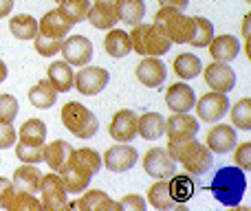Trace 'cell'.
I'll list each match as a JSON object with an SVG mask.
<instances>
[{
    "mask_svg": "<svg viewBox=\"0 0 251 211\" xmlns=\"http://www.w3.org/2000/svg\"><path fill=\"white\" fill-rule=\"evenodd\" d=\"M203 73H205V82H207L209 88H214V91H218V93L234 91L236 73L227 62H214L207 69H203Z\"/></svg>",
    "mask_w": 251,
    "mask_h": 211,
    "instance_id": "13",
    "label": "cell"
},
{
    "mask_svg": "<svg viewBox=\"0 0 251 211\" xmlns=\"http://www.w3.org/2000/svg\"><path fill=\"white\" fill-rule=\"evenodd\" d=\"M137 134H141L146 141H156L165 134V119L159 112H146L137 121Z\"/></svg>",
    "mask_w": 251,
    "mask_h": 211,
    "instance_id": "26",
    "label": "cell"
},
{
    "mask_svg": "<svg viewBox=\"0 0 251 211\" xmlns=\"http://www.w3.org/2000/svg\"><path fill=\"white\" fill-rule=\"evenodd\" d=\"M13 187L26 194H38L40 191V183H42V172L35 167L33 163H25L22 167H18L13 172Z\"/></svg>",
    "mask_w": 251,
    "mask_h": 211,
    "instance_id": "21",
    "label": "cell"
},
{
    "mask_svg": "<svg viewBox=\"0 0 251 211\" xmlns=\"http://www.w3.org/2000/svg\"><path fill=\"white\" fill-rule=\"evenodd\" d=\"M251 143H243V145L236 150V163H238V167L243 169V172H249L251 169Z\"/></svg>",
    "mask_w": 251,
    "mask_h": 211,
    "instance_id": "44",
    "label": "cell"
},
{
    "mask_svg": "<svg viewBox=\"0 0 251 211\" xmlns=\"http://www.w3.org/2000/svg\"><path fill=\"white\" fill-rule=\"evenodd\" d=\"M201 70H203V64H201V60L194 53H181L174 60V73L181 79H194Z\"/></svg>",
    "mask_w": 251,
    "mask_h": 211,
    "instance_id": "35",
    "label": "cell"
},
{
    "mask_svg": "<svg viewBox=\"0 0 251 211\" xmlns=\"http://www.w3.org/2000/svg\"><path fill=\"white\" fill-rule=\"evenodd\" d=\"M196 104V95L185 82L172 84L165 93V106L172 112H190Z\"/></svg>",
    "mask_w": 251,
    "mask_h": 211,
    "instance_id": "17",
    "label": "cell"
},
{
    "mask_svg": "<svg viewBox=\"0 0 251 211\" xmlns=\"http://www.w3.org/2000/svg\"><path fill=\"white\" fill-rule=\"evenodd\" d=\"M172 181H168L170 183V194H172V198L176 200L178 205H183V203H187V200L194 196V191H196V185H194V181H192L187 174H172Z\"/></svg>",
    "mask_w": 251,
    "mask_h": 211,
    "instance_id": "33",
    "label": "cell"
},
{
    "mask_svg": "<svg viewBox=\"0 0 251 211\" xmlns=\"http://www.w3.org/2000/svg\"><path fill=\"white\" fill-rule=\"evenodd\" d=\"M9 31L18 40H33L38 35V22L29 13H18V16L9 18Z\"/></svg>",
    "mask_w": 251,
    "mask_h": 211,
    "instance_id": "31",
    "label": "cell"
},
{
    "mask_svg": "<svg viewBox=\"0 0 251 211\" xmlns=\"http://www.w3.org/2000/svg\"><path fill=\"white\" fill-rule=\"evenodd\" d=\"M209 191L225 207H238L247 191V176L240 167H221L209 183Z\"/></svg>",
    "mask_w": 251,
    "mask_h": 211,
    "instance_id": "2",
    "label": "cell"
},
{
    "mask_svg": "<svg viewBox=\"0 0 251 211\" xmlns=\"http://www.w3.org/2000/svg\"><path fill=\"white\" fill-rule=\"evenodd\" d=\"M13 191H16L13 183L7 181V178H0V209L7 207V203H9V198H11Z\"/></svg>",
    "mask_w": 251,
    "mask_h": 211,
    "instance_id": "46",
    "label": "cell"
},
{
    "mask_svg": "<svg viewBox=\"0 0 251 211\" xmlns=\"http://www.w3.org/2000/svg\"><path fill=\"white\" fill-rule=\"evenodd\" d=\"M13 145H16V128L11 123L0 121V150H7Z\"/></svg>",
    "mask_w": 251,
    "mask_h": 211,
    "instance_id": "43",
    "label": "cell"
},
{
    "mask_svg": "<svg viewBox=\"0 0 251 211\" xmlns=\"http://www.w3.org/2000/svg\"><path fill=\"white\" fill-rule=\"evenodd\" d=\"M194 108L203 121H207V123H218V121L227 115V110H229V99H227V93L214 91V93H207V95L201 97L194 104Z\"/></svg>",
    "mask_w": 251,
    "mask_h": 211,
    "instance_id": "9",
    "label": "cell"
},
{
    "mask_svg": "<svg viewBox=\"0 0 251 211\" xmlns=\"http://www.w3.org/2000/svg\"><path fill=\"white\" fill-rule=\"evenodd\" d=\"M62 123L77 139H93L100 130V121H97L95 112L88 110L79 101H69L62 106Z\"/></svg>",
    "mask_w": 251,
    "mask_h": 211,
    "instance_id": "4",
    "label": "cell"
},
{
    "mask_svg": "<svg viewBox=\"0 0 251 211\" xmlns=\"http://www.w3.org/2000/svg\"><path fill=\"white\" fill-rule=\"evenodd\" d=\"M60 53L64 55V62H69L71 66H86L93 60V42L86 35H69V40H64Z\"/></svg>",
    "mask_w": 251,
    "mask_h": 211,
    "instance_id": "11",
    "label": "cell"
},
{
    "mask_svg": "<svg viewBox=\"0 0 251 211\" xmlns=\"http://www.w3.org/2000/svg\"><path fill=\"white\" fill-rule=\"evenodd\" d=\"M18 139L25 143H33V145H44V141H47V125H44V121L26 119L22 123L20 132H18Z\"/></svg>",
    "mask_w": 251,
    "mask_h": 211,
    "instance_id": "34",
    "label": "cell"
},
{
    "mask_svg": "<svg viewBox=\"0 0 251 211\" xmlns=\"http://www.w3.org/2000/svg\"><path fill=\"white\" fill-rule=\"evenodd\" d=\"M40 203L42 209L49 211H64L69 209V191H66L64 183H62L60 174H42V183H40Z\"/></svg>",
    "mask_w": 251,
    "mask_h": 211,
    "instance_id": "6",
    "label": "cell"
},
{
    "mask_svg": "<svg viewBox=\"0 0 251 211\" xmlns=\"http://www.w3.org/2000/svg\"><path fill=\"white\" fill-rule=\"evenodd\" d=\"M143 169L154 181H161V178H170L172 174H176V161L163 147H152L143 154Z\"/></svg>",
    "mask_w": 251,
    "mask_h": 211,
    "instance_id": "8",
    "label": "cell"
},
{
    "mask_svg": "<svg viewBox=\"0 0 251 211\" xmlns=\"http://www.w3.org/2000/svg\"><path fill=\"white\" fill-rule=\"evenodd\" d=\"M88 22H91L95 29H113L115 24L119 22L117 18V4H110V2H95L91 4L88 9Z\"/></svg>",
    "mask_w": 251,
    "mask_h": 211,
    "instance_id": "22",
    "label": "cell"
},
{
    "mask_svg": "<svg viewBox=\"0 0 251 211\" xmlns=\"http://www.w3.org/2000/svg\"><path fill=\"white\" fill-rule=\"evenodd\" d=\"M108 70L101 69V66H82V70H77L73 79V86L77 88L82 95L93 97V95H100L106 86H108Z\"/></svg>",
    "mask_w": 251,
    "mask_h": 211,
    "instance_id": "7",
    "label": "cell"
},
{
    "mask_svg": "<svg viewBox=\"0 0 251 211\" xmlns=\"http://www.w3.org/2000/svg\"><path fill=\"white\" fill-rule=\"evenodd\" d=\"M47 79L53 84L57 93H69L73 88V79H75V70L69 62H53L47 69Z\"/></svg>",
    "mask_w": 251,
    "mask_h": 211,
    "instance_id": "23",
    "label": "cell"
},
{
    "mask_svg": "<svg viewBox=\"0 0 251 211\" xmlns=\"http://www.w3.org/2000/svg\"><path fill=\"white\" fill-rule=\"evenodd\" d=\"M104 48L110 57H126L132 51V42H130V35L122 29H108V35L104 38Z\"/></svg>",
    "mask_w": 251,
    "mask_h": 211,
    "instance_id": "27",
    "label": "cell"
},
{
    "mask_svg": "<svg viewBox=\"0 0 251 211\" xmlns=\"http://www.w3.org/2000/svg\"><path fill=\"white\" fill-rule=\"evenodd\" d=\"M212 40H214V24L207 20V18L196 16L194 18V33H192V38H190L192 47L205 48V47H209Z\"/></svg>",
    "mask_w": 251,
    "mask_h": 211,
    "instance_id": "36",
    "label": "cell"
},
{
    "mask_svg": "<svg viewBox=\"0 0 251 211\" xmlns=\"http://www.w3.org/2000/svg\"><path fill=\"white\" fill-rule=\"evenodd\" d=\"M137 112L134 110H119L115 112L113 121H110V137L119 143H128V141H134L137 137Z\"/></svg>",
    "mask_w": 251,
    "mask_h": 211,
    "instance_id": "14",
    "label": "cell"
},
{
    "mask_svg": "<svg viewBox=\"0 0 251 211\" xmlns=\"http://www.w3.org/2000/svg\"><path fill=\"white\" fill-rule=\"evenodd\" d=\"M205 141H207L205 145H207L214 154H227L229 150L236 147V141H238V139H236V130L231 128V125L218 123L207 132V139H205Z\"/></svg>",
    "mask_w": 251,
    "mask_h": 211,
    "instance_id": "16",
    "label": "cell"
},
{
    "mask_svg": "<svg viewBox=\"0 0 251 211\" xmlns=\"http://www.w3.org/2000/svg\"><path fill=\"white\" fill-rule=\"evenodd\" d=\"M69 207H77L84 211H119V203L110 198L108 194H104L101 189H91L77 203H69Z\"/></svg>",
    "mask_w": 251,
    "mask_h": 211,
    "instance_id": "19",
    "label": "cell"
},
{
    "mask_svg": "<svg viewBox=\"0 0 251 211\" xmlns=\"http://www.w3.org/2000/svg\"><path fill=\"white\" fill-rule=\"evenodd\" d=\"M143 16H146V2L143 0H117V18L126 24H139Z\"/></svg>",
    "mask_w": 251,
    "mask_h": 211,
    "instance_id": "32",
    "label": "cell"
},
{
    "mask_svg": "<svg viewBox=\"0 0 251 211\" xmlns=\"http://www.w3.org/2000/svg\"><path fill=\"white\" fill-rule=\"evenodd\" d=\"M231 123L238 130H245V132L251 130V99L249 97H243L238 104L231 108Z\"/></svg>",
    "mask_w": 251,
    "mask_h": 211,
    "instance_id": "39",
    "label": "cell"
},
{
    "mask_svg": "<svg viewBox=\"0 0 251 211\" xmlns=\"http://www.w3.org/2000/svg\"><path fill=\"white\" fill-rule=\"evenodd\" d=\"M95 2H110V4H117V0H95Z\"/></svg>",
    "mask_w": 251,
    "mask_h": 211,
    "instance_id": "50",
    "label": "cell"
},
{
    "mask_svg": "<svg viewBox=\"0 0 251 211\" xmlns=\"http://www.w3.org/2000/svg\"><path fill=\"white\" fill-rule=\"evenodd\" d=\"M4 209H9V211H40L42 209V203H40L33 194H26V191L16 189Z\"/></svg>",
    "mask_w": 251,
    "mask_h": 211,
    "instance_id": "38",
    "label": "cell"
},
{
    "mask_svg": "<svg viewBox=\"0 0 251 211\" xmlns=\"http://www.w3.org/2000/svg\"><path fill=\"white\" fill-rule=\"evenodd\" d=\"M168 154L176 163H181L192 176H203L209 172L214 163L212 150L196 141V137L183 139V141H168Z\"/></svg>",
    "mask_w": 251,
    "mask_h": 211,
    "instance_id": "1",
    "label": "cell"
},
{
    "mask_svg": "<svg viewBox=\"0 0 251 211\" xmlns=\"http://www.w3.org/2000/svg\"><path fill=\"white\" fill-rule=\"evenodd\" d=\"M13 9V0H0V18H7Z\"/></svg>",
    "mask_w": 251,
    "mask_h": 211,
    "instance_id": "48",
    "label": "cell"
},
{
    "mask_svg": "<svg viewBox=\"0 0 251 211\" xmlns=\"http://www.w3.org/2000/svg\"><path fill=\"white\" fill-rule=\"evenodd\" d=\"M201 123L187 112H172L170 119H165V132H168L170 141H183V139H192L199 134Z\"/></svg>",
    "mask_w": 251,
    "mask_h": 211,
    "instance_id": "12",
    "label": "cell"
},
{
    "mask_svg": "<svg viewBox=\"0 0 251 211\" xmlns=\"http://www.w3.org/2000/svg\"><path fill=\"white\" fill-rule=\"evenodd\" d=\"M57 2H60V0H57Z\"/></svg>",
    "mask_w": 251,
    "mask_h": 211,
    "instance_id": "51",
    "label": "cell"
},
{
    "mask_svg": "<svg viewBox=\"0 0 251 211\" xmlns=\"http://www.w3.org/2000/svg\"><path fill=\"white\" fill-rule=\"evenodd\" d=\"M154 22L165 31L170 42L174 44H187L194 33V18L185 16L183 11H176L172 7H161L154 13Z\"/></svg>",
    "mask_w": 251,
    "mask_h": 211,
    "instance_id": "5",
    "label": "cell"
},
{
    "mask_svg": "<svg viewBox=\"0 0 251 211\" xmlns=\"http://www.w3.org/2000/svg\"><path fill=\"white\" fill-rule=\"evenodd\" d=\"M29 101L40 110H49L57 101V91L49 79H40L33 88L29 91Z\"/></svg>",
    "mask_w": 251,
    "mask_h": 211,
    "instance_id": "30",
    "label": "cell"
},
{
    "mask_svg": "<svg viewBox=\"0 0 251 211\" xmlns=\"http://www.w3.org/2000/svg\"><path fill=\"white\" fill-rule=\"evenodd\" d=\"M139 152L128 143H117V145L108 147L101 156V163L110 169V172H128L137 165Z\"/></svg>",
    "mask_w": 251,
    "mask_h": 211,
    "instance_id": "10",
    "label": "cell"
},
{
    "mask_svg": "<svg viewBox=\"0 0 251 211\" xmlns=\"http://www.w3.org/2000/svg\"><path fill=\"white\" fill-rule=\"evenodd\" d=\"M57 174H60V178H62V183H64V187H66L69 194H82V191L86 189V187L91 185V181H93V176L79 172V169L73 167L69 161L57 169Z\"/></svg>",
    "mask_w": 251,
    "mask_h": 211,
    "instance_id": "25",
    "label": "cell"
},
{
    "mask_svg": "<svg viewBox=\"0 0 251 211\" xmlns=\"http://www.w3.org/2000/svg\"><path fill=\"white\" fill-rule=\"evenodd\" d=\"M16 156L22 161V163H42L44 161V145H33V143H25L18 141L16 145Z\"/></svg>",
    "mask_w": 251,
    "mask_h": 211,
    "instance_id": "40",
    "label": "cell"
},
{
    "mask_svg": "<svg viewBox=\"0 0 251 211\" xmlns=\"http://www.w3.org/2000/svg\"><path fill=\"white\" fill-rule=\"evenodd\" d=\"M130 42H132V51H137L139 55H150V57H161L170 51L172 42L165 35V31L161 29L156 22L146 24V22H139L132 26L130 31Z\"/></svg>",
    "mask_w": 251,
    "mask_h": 211,
    "instance_id": "3",
    "label": "cell"
},
{
    "mask_svg": "<svg viewBox=\"0 0 251 211\" xmlns=\"http://www.w3.org/2000/svg\"><path fill=\"white\" fill-rule=\"evenodd\" d=\"M18 110H20V104L13 95H0V121L4 123H13L18 117Z\"/></svg>",
    "mask_w": 251,
    "mask_h": 211,
    "instance_id": "42",
    "label": "cell"
},
{
    "mask_svg": "<svg viewBox=\"0 0 251 211\" xmlns=\"http://www.w3.org/2000/svg\"><path fill=\"white\" fill-rule=\"evenodd\" d=\"M71 152H73V147H71L69 141H62V139L51 141L49 145H44V163H47L53 172H57V169L69 161Z\"/></svg>",
    "mask_w": 251,
    "mask_h": 211,
    "instance_id": "29",
    "label": "cell"
},
{
    "mask_svg": "<svg viewBox=\"0 0 251 211\" xmlns=\"http://www.w3.org/2000/svg\"><path fill=\"white\" fill-rule=\"evenodd\" d=\"M4 79H7V64L0 60V84H2Z\"/></svg>",
    "mask_w": 251,
    "mask_h": 211,
    "instance_id": "49",
    "label": "cell"
},
{
    "mask_svg": "<svg viewBox=\"0 0 251 211\" xmlns=\"http://www.w3.org/2000/svg\"><path fill=\"white\" fill-rule=\"evenodd\" d=\"M33 40H35V51H38L42 57L57 55L60 48H62V44H64V38H51V35H44V33L35 35Z\"/></svg>",
    "mask_w": 251,
    "mask_h": 211,
    "instance_id": "41",
    "label": "cell"
},
{
    "mask_svg": "<svg viewBox=\"0 0 251 211\" xmlns=\"http://www.w3.org/2000/svg\"><path fill=\"white\" fill-rule=\"evenodd\" d=\"M119 209H126V211H143L146 209V200L141 198V196H126V198L119 200Z\"/></svg>",
    "mask_w": 251,
    "mask_h": 211,
    "instance_id": "45",
    "label": "cell"
},
{
    "mask_svg": "<svg viewBox=\"0 0 251 211\" xmlns=\"http://www.w3.org/2000/svg\"><path fill=\"white\" fill-rule=\"evenodd\" d=\"M73 22L60 11V9H53V11L44 13V18L38 22V31L44 35H51V38H66L69 31L73 29Z\"/></svg>",
    "mask_w": 251,
    "mask_h": 211,
    "instance_id": "18",
    "label": "cell"
},
{
    "mask_svg": "<svg viewBox=\"0 0 251 211\" xmlns=\"http://www.w3.org/2000/svg\"><path fill=\"white\" fill-rule=\"evenodd\" d=\"M148 203H150L154 209H161V211H168V209L178 207V203L172 198V194H170L168 178H161V181H156L154 185L148 189Z\"/></svg>",
    "mask_w": 251,
    "mask_h": 211,
    "instance_id": "28",
    "label": "cell"
},
{
    "mask_svg": "<svg viewBox=\"0 0 251 211\" xmlns=\"http://www.w3.org/2000/svg\"><path fill=\"white\" fill-rule=\"evenodd\" d=\"M240 53V42L238 38L225 33V35H214V40L209 42V55L216 62H227L229 64L231 60H236Z\"/></svg>",
    "mask_w": 251,
    "mask_h": 211,
    "instance_id": "20",
    "label": "cell"
},
{
    "mask_svg": "<svg viewBox=\"0 0 251 211\" xmlns=\"http://www.w3.org/2000/svg\"><path fill=\"white\" fill-rule=\"evenodd\" d=\"M168 77V69L165 64L159 60V57H150L148 55L146 60L139 62L137 66V79L148 88H159L161 84L165 82Z\"/></svg>",
    "mask_w": 251,
    "mask_h": 211,
    "instance_id": "15",
    "label": "cell"
},
{
    "mask_svg": "<svg viewBox=\"0 0 251 211\" xmlns=\"http://www.w3.org/2000/svg\"><path fill=\"white\" fill-rule=\"evenodd\" d=\"M88 9H91V0H60V11L64 13L73 24L86 20Z\"/></svg>",
    "mask_w": 251,
    "mask_h": 211,
    "instance_id": "37",
    "label": "cell"
},
{
    "mask_svg": "<svg viewBox=\"0 0 251 211\" xmlns=\"http://www.w3.org/2000/svg\"><path fill=\"white\" fill-rule=\"evenodd\" d=\"M69 163L73 167H77L79 172L88 174V176H95L101 169V156L97 154L91 147H79V150H73L69 156Z\"/></svg>",
    "mask_w": 251,
    "mask_h": 211,
    "instance_id": "24",
    "label": "cell"
},
{
    "mask_svg": "<svg viewBox=\"0 0 251 211\" xmlns=\"http://www.w3.org/2000/svg\"><path fill=\"white\" fill-rule=\"evenodd\" d=\"M161 7H172L176 9V11H183V9L190 4V0H159Z\"/></svg>",
    "mask_w": 251,
    "mask_h": 211,
    "instance_id": "47",
    "label": "cell"
}]
</instances>
